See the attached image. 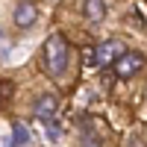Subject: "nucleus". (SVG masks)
<instances>
[{
    "mask_svg": "<svg viewBox=\"0 0 147 147\" xmlns=\"http://www.w3.org/2000/svg\"><path fill=\"white\" fill-rule=\"evenodd\" d=\"M144 68V56L141 53H136V50H127L124 56L118 59V62L112 65V71H115V77H121V80H129V77H136V74Z\"/></svg>",
    "mask_w": 147,
    "mask_h": 147,
    "instance_id": "2",
    "label": "nucleus"
},
{
    "mask_svg": "<svg viewBox=\"0 0 147 147\" xmlns=\"http://www.w3.org/2000/svg\"><path fill=\"white\" fill-rule=\"evenodd\" d=\"M35 21H38V9H35V3H32V0H21V3L15 6V27L27 30V27H32Z\"/></svg>",
    "mask_w": 147,
    "mask_h": 147,
    "instance_id": "4",
    "label": "nucleus"
},
{
    "mask_svg": "<svg viewBox=\"0 0 147 147\" xmlns=\"http://www.w3.org/2000/svg\"><path fill=\"white\" fill-rule=\"evenodd\" d=\"M82 147H100V138H97V136H85L82 138Z\"/></svg>",
    "mask_w": 147,
    "mask_h": 147,
    "instance_id": "8",
    "label": "nucleus"
},
{
    "mask_svg": "<svg viewBox=\"0 0 147 147\" xmlns=\"http://www.w3.org/2000/svg\"><path fill=\"white\" fill-rule=\"evenodd\" d=\"M68 59H71V50H68V41L62 35H50L44 41V68L53 80H62L68 74Z\"/></svg>",
    "mask_w": 147,
    "mask_h": 147,
    "instance_id": "1",
    "label": "nucleus"
},
{
    "mask_svg": "<svg viewBox=\"0 0 147 147\" xmlns=\"http://www.w3.org/2000/svg\"><path fill=\"white\" fill-rule=\"evenodd\" d=\"M56 109H59V97L56 94H41V97H35V103H32V115L41 118V121H50L56 115Z\"/></svg>",
    "mask_w": 147,
    "mask_h": 147,
    "instance_id": "5",
    "label": "nucleus"
},
{
    "mask_svg": "<svg viewBox=\"0 0 147 147\" xmlns=\"http://www.w3.org/2000/svg\"><path fill=\"white\" fill-rule=\"evenodd\" d=\"M82 12H85V18H88L91 24H97V21H103V15H106V3H103V0H85Z\"/></svg>",
    "mask_w": 147,
    "mask_h": 147,
    "instance_id": "6",
    "label": "nucleus"
},
{
    "mask_svg": "<svg viewBox=\"0 0 147 147\" xmlns=\"http://www.w3.org/2000/svg\"><path fill=\"white\" fill-rule=\"evenodd\" d=\"M124 53H127V50H124V44H121V41H103V44L94 50V62H97V65H115Z\"/></svg>",
    "mask_w": 147,
    "mask_h": 147,
    "instance_id": "3",
    "label": "nucleus"
},
{
    "mask_svg": "<svg viewBox=\"0 0 147 147\" xmlns=\"http://www.w3.org/2000/svg\"><path fill=\"white\" fill-rule=\"evenodd\" d=\"M12 141H15L18 147H24V144H30V129L21 124V121H15V127H12Z\"/></svg>",
    "mask_w": 147,
    "mask_h": 147,
    "instance_id": "7",
    "label": "nucleus"
}]
</instances>
